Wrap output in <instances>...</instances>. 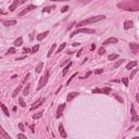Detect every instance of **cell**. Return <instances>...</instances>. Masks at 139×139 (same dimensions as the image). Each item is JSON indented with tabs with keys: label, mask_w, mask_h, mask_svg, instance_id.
Listing matches in <instances>:
<instances>
[{
	"label": "cell",
	"mask_w": 139,
	"mask_h": 139,
	"mask_svg": "<svg viewBox=\"0 0 139 139\" xmlns=\"http://www.w3.org/2000/svg\"><path fill=\"white\" fill-rule=\"evenodd\" d=\"M105 18L104 15H97V17H89L87 20H84L82 22L77 23V27L78 26H85V25H88V24H92V23H96V22H99V21L103 20Z\"/></svg>",
	"instance_id": "6da1fadb"
},
{
	"label": "cell",
	"mask_w": 139,
	"mask_h": 139,
	"mask_svg": "<svg viewBox=\"0 0 139 139\" xmlns=\"http://www.w3.org/2000/svg\"><path fill=\"white\" fill-rule=\"evenodd\" d=\"M48 79H49V71H46L45 75L41 76L40 79H39V83H38V87H37V89L40 90L43 87L46 86V84H47Z\"/></svg>",
	"instance_id": "7a4b0ae2"
},
{
	"label": "cell",
	"mask_w": 139,
	"mask_h": 139,
	"mask_svg": "<svg viewBox=\"0 0 139 139\" xmlns=\"http://www.w3.org/2000/svg\"><path fill=\"white\" fill-rule=\"evenodd\" d=\"M82 33H84V34H94V33H96V31L95 29H90V28H77L75 32H73L71 35H70V37H74L75 35H77V34H82Z\"/></svg>",
	"instance_id": "3957f363"
},
{
	"label": "cell",
	"mask_w": 139,
	"mask_h": 139,
	"mask_svg": "<svg viewBox=\"0 0 139 139\" xmlns=\"http://www.w3.org/2000/svg\"><path fill=\"white\" fill-rule=\"evenodd\" d=\"M111 88L110 87H104V88H101V89H92L91 92L92 94H104V95H109L111 92Z\"/></svg>",
	"instance_id": "277c9868"
},
{
	"label": "cell",
	"mask_w": 139,
	"mask_h": 139,
	"mask_svg": "<svg viewBox=\"0 0 139 139\" xmlns=\"http://www.w3.org/2000/svg\"><path fill=\"white\" fill-rule=\"evenodd\" d=\"M45 100H46V99H45V98H39V99H38V100H37V101H36V102H35V103L33 104V105H32V108H31V111H34V110H35V109L39 108V106H40V105H41V104H43V102H45Z\"/></svg>",
	"instance_id": "5b68a950"
},
{
	"label": "cell",
	"mask_w": 139,
	"mask_h": 139,
	"mask_svg": "<svg viewBox=\"0 0 139 139\" xmlns=\"http://www.w3.org/2000/svg\"><path fill=\"white\" fill-rule=\"evenodd\" d=\"M35 8H36V7H35L34 4H29V6L27 7L26 9H24V10H23V11H21V12L18 13V17H23V15H25V14H26L27 12H29V11L34 10Z\"/></svg>",
	"instance_id": "8992f818"
},
{
	"label": "cell",
	"mask_w": 139,
	"mask_h": 139,
	"mask_svg": "<svg viewBox=\"0 0 139 139\" xmlns=\"http://www.w3.org/2000/svg\"><path fill=\"white\" fill-rule=\"evenodd\" d=\"M65 109V104L64 103H62L61 105H59L58 106V110H57V115H55V117L57 119H59V117H61L62 116V114H63V110Z\"/></svg>",
	"instance_id": "52a82bcc"
},
{
	"label": "cell",
	"mask_w": 139,
	"mask_h": 139,
	"mask_svg": "<svg viewBox=\"0 0 139 139\" xmlns=\"http://www.w3.org/2000/svg\"><path fill=\"white\" fill-rule=\"evenodd\" d=\"M0 136H1L2 139H12L9 136V134L3 129V127H2L1 125H0Z\"/></svg>",
	"instance_id": "ba28073f"
},
{
	"label": "cell",
	"mask_w": 139,
	"mask_h": 139,
	"mask_svg": "<svg viewBox=\"0 0 139 139\" xmlns=\"http://www.w3.org/2000/svg\"><path fill=\"white\" fill-rule=\"evenodd\" d=\"M117 38H115V37H110V38H108L106 40H104V45H110V43H117Z\"/></svg>",
	"instance_id": "9c48e42d"
},
{
	"label": "cell",
	"mask_w": 139,
	"mask_h": 139,
	"mask_svg": "<svg viewBox=\"0 0 139 139\" xmlns=\"http://www.w3.org/2000/svg\"><path fill=\"white\" fill-rule=\"evenodd\" d=\"M78 96V92H76V91H73V92H70V94L68 95V97H66V100L68 101H72L75 97H77Z\"/></svg>",
	"instance_id": "30bf717a"
},
{
	"label": "cell",
	"mask_w": 139,
	"mask_h": 139,
	"mask_svg": "<svg viewBox=\"0 0 139 139\" xmlns=\"http://www.w3.org/2000/svg\"><path fill=\"white\" fill-rule=\"evenodd\" d=\"M24 82H25V80H24V79H23V80H22V82H21L20 86H18V87L17 88V89H15V90H14V91H13V94H12V97H17V94H18V92H20V91H21V89H22V87H23V84H24Z\"/></svg>",
	"instance_id": "8fae6325"
},
{
	"label": "cell",
	"mask_w": 139,
	"mask_h": 139,
	"mask_svg": "<svg viewBox=\"0 0 139 139\" xmlns=\"http://www.w3.org/2000/svg\"><path fill=\"white\" fill-rule=\"evenodd\" d=\"M134 26V22L133 21H125L124 22V29H129Z\"/></svg>",
	"instance_id": "7c38bea8"
},
{
	"label": "cell",
	"mask_w": 139,
	"mask_h": 139,
	"mask_svg": "<svg viewBox=\"0 0 139 139\" xmlns=\"http://www.w3.org/2000/svg\"><path fill=\"white\" fill-rule=\"evenodd\" d=\"M59 133H60V135H61V137L62 138H66V133H65V130H64V127H63V125L62 124H60V126H59Z\"/></svg>",
	"instance_id": "4fadbf2b"
},
{
	"label": "cell",
	"mask_w": 139,
	"mask_h": 139,
	"mask_svg": "<svg viewBox=\"0 0 139 139\" xmlns=\"http://www.w3.org/2000/svg\"><path fill=\"white\" fill-rule=\"evenodd\" d=\"M22 2H23V1H22ZM22 2H18L17 0H14V1H13V3L11 4L10 7H9V9H10L11 12H12V11H14L15 9H17V7L18 6V3H22Z\"/></svg>",
	"instance_id": "5bb4252c"
},
{
	"label": "cell",
	"mask_w": 139,
	"mask_h": 139,
	"mask_svg": "<svg viewBox=\"0 0 139 139\" xmlns=\"http://www.w3.org/2000/svg\"><path fill=\"white\" fill-rule=\"evenodd\" d=\"M17 24L15 20H9V21H3V25L4 26H12V25Z\"/></svg>",
	"instance_id": "9a60e30c"
},
{
	"label": "cell",
	"mask_w": 139,
	"mask_h": 139,
	"mask_svg": "<svg viewBox=\"0 0 139 139\" xmlns=\"http://www.w3.org/2000/svg\"><path fill=\"white\" fill-rule=\"evenodd\" d=\"M129 47H130V49L133 50L134 53H137L138 52V50H139V45H138V43H130V45H129Z\"/></svg>",
	"instance_id": "2e32d148"
},
{
	"label": "cell",
	"mask_w": 139,
	"mask_h": 139,
	"mask_svg": "<svg viewBox=\"0 0 139 139\" xmlns=\"http://www.w3.org/2000/svg\"><path fill=\"white\" fill-rule=\"evenodd\" d=\"M0 108H1L2 109V111H3V113H4V114H6L7 115V116H10V113H9V111H8V109H7V106L6 105H4V104L3 103H0Z\"/></svg>",
	"instance_id": "e0dca14e"
},
{
	"label": "cell",
	"mask_w": 139,
	"mask_h": 139,
	"mask_svg": "<svg viewBox=\"0 0 139 139\" xmlns=\"http://www.w3.org/2000/svg\"><path fill=\"white\" fill-rule=\"evenodd\" d=\"M136 65H137V61H131L126 65V70H131L133 68H135Z\"/></svg>",
	"instance_id": "ac0fdd59"
},
{
	"label": "cell",
	"mask_w": 139,
	"mask_h": 139,
	"mask_svg": "<svg viewBox=\"0 0 139 139\" xmlns=\"http://www.w3.org/2000/svg\"><path fill=\"white\" fill-rule=\"evenodd\" d=\"M48 34H49V32H48V31H46L45 33H41V34H39L38 36H37V40H39V41H40V40H43V39L45 38V37L47 36Z\"/></svg>",
	"instance_id": "d6986e66"
},
{
	"label": "cell",
	"mask_w": 139,
	"mask_h": 139,
	"mask_svg": "<svg viewBox=\"0 0 139 139\" xmlns=\"http://www.w3.org/2000/svg\"><path fill=\"white\" fill-rule=\"evenodd\" d=\"M22 43H23V38L18 37L17 40L14 41V47H20V46H22Z\"/></svg>",
	"instance_id": "ffe728a7"
},
{
	"label": "cell",
	"mask_w": 139,
	"mask_h": 139,
	"mask_svg": "<svg viewBox=\"0 0 139 139\" xmlns=\"http://www.w3.org/2000/svg\"><path fill=\"white\" fill-rule=\"evenodd\" d=\"M29 88H31V84H27L26 86H25L24 91H23V95H24V96H27V95L29 94Z\"/></svg>",
	"instance_id": "44dd1931"
},
{
	"label": "cell",
	"mask_w": 139,
	"mask_h": 139,
	"mask_svg": "<svg viewBox=\"0 0 139 139\" xmlns=\"http://www.w3.org/2000/svg\"><path fill=\"white\" fill-rule=\"evenodd\" d=\"M43 62H40V63L37 65V68H36V72L37 73H40L41 72V70H43Z\"/></svg>",
	"instance_id": "7402d4cb"
},
{
	"label": "cell",
	"mask_w": 139,
	"mask_h": 139,
	"mask_svg": "<svg viewBox=\"0 0 139 139\" xmlns=\"http://www.w3.org/2000/svg\"><path fill=\"white\" fill-rule=\"evenodd\" d=\"M72 64H73V63H72V62H70V63L68 64V65H66L65 68H64V70H63V76L65 75V74L69 72V70H70V68H71V65H72Z\"/></svg>",
	"instance_id": "603a6c76"
},
{
	"label": "cell",
	"mask_w": 139,
	"mask_h": 139,
	"mask_svg": "<svg viewBox=\"0 0 139 139\" xmlns=\"http://www.w3.org/2000/svg\"><path fill=\"white\" fill-rule=\"evenodd\" d=\"M55 47H57V45H55V43H53V45H52V47H51V48H50L49 52H48V54H47V57H48V58H49V57H50V55H51V54H52V52H53V51H54Z\"/></svg>",
	"instance_id": "cb8c5ba5"
},
{
	"label": "cell",
	"mask_w": 139,
	"mask_h": 139,
	"mask_svg": "<svg viewBox=\"0 0 139 139\" xmlns=\"http://www.w3.org/2000/svg\"><path fill=\"white\" fill-rule=\"evenodd\" d=\"M41 116H43V112H38L33 115V120H38V119H40Z\"/></svg>",
	"instance_id": "d4e9b609"
},
{
	"label": "cell",
	"mask_w": 139,
	"mask_h": 139,
	"mask_svg": "<svg viewBox=\"0 0 139 139\" xmlns=\"http://www.w3.org/2000/svg\"><path fill=\"white\" fill-rule=\"evenodd\" d=\"M65 46H66V43H63L61 46H60L59 48H58V50H57V52H55V53H58V52H61L62 50H63L64 48H65Z\"/></svg>",
	"instance_id": "484cf974"
},
{
	"label": "cell",
	"mask_w": 139,
	"mask_h": 139,
	"mask_svg": "<svg viewBox=\"0 0 139 139\" xmlns=\"http://www.w3.org/2000/svg\"><path fill=\"white\" fill-rule=\"evenodd\" d=\"M116 58H119V54H110L108 57V59L110 60V61H113V60H115Z\"/></svg>",
	"instance_id": "4316f807"
},
{
	"label": "cell",
	"mask_w": 139,
	"mask_h": 139,
	"mask_svg": "<svg viewBox=\"0 0 139 139\" xmlns=\"http://www.w3.org/2000/svg\"><path fill=\"white\" fill-rule=\"evenodd\" d=\"M18 102H20L21 106H23V108H25V106H26V103H25V101L23 100L22 97H20V98H18Z\"/></svg>",
	"instance_id": "83f0119b"
},
{
	"label": "cell",
	"mask_w": 139,
	"mask_h": 139,
	"mask_svg": "<svg viewBox=\"0 0 139 139\" xmlns=\"http://www.w3.org/2000/svg\"><path fill=\"white\" fill-rule=\"evenodd\" d=\"M124 61H125V60H121V61L116 62V63H115L114 65H113V69H114V70H115V69H117V68H119V66H120V65H121V64L123 63V62H124Z\"/></svg>",
	"instance_id": "f1b7e54d"
},
{
	"label": "cell",
	"mask_w": 139,
	"mask_h": 139,
	"mask_svg": "<svg viewBox=\"0 0 139 139\" xmlns=\"http://www.w3.org/2000/svg\"><path fill=\"white\" fill-rule=\"evenodd\" d=\"M98 53H99V55H103L104 53H105V49H104V47H101L100 49L98 50Z\"/></svg>",
	"instance_id": "f546056e"
},
{
	"label": "cell",
	"mask_w": 139,
	"mask_h": 139,
	"mask_svg": "<svg viewBox=\"0 0 139 139\" xmlns=\"http://www.w3.org/2000/svg\"><path fill=\"white\" fill-rule=\"evenodd\" d=\"M52 9H54V7H47V8L43 9V12H50Z\"/></svg>",
	"instance_id": "4dcf8cb0"
},
{
	"label": "cell",
	"mask_w": 139,
	"mask_h": 139,
	"mask_svg": "<svg viewBox=\"0 0 139 139\" xmlns=\"http://www.w3.org/2000/svg\"><path fill=\"white\" fill-rule=\"evenodd\" d=\"M14 52H15V48L12 47V48H9V50H8V52H7V54H12V53H14Z\"/></svg>",
	"instance_id": "1f68e13d"
},
{
	"label": "cell",
	"mask_w": 139,
	"mask_h": 139,
	"mask_svg": "<svg viewBox=\"0 0 139 139\" xmlns=\"http://www.w3.org/2000/svg\"><path fill=\"white\" fill-rule=\"evenodd\" d=\"M39 50V45H36V46H34L33 48H32V52L35 53V52H37Z\"/></svg>",
	"instance_id": "d6a6232c"
},
{
	"label": "cell",
	"mask_w": 139,
	"mask_h": 139,
	"mask_svg": "<svg viewBox=\"0 0 139 139\" xmlns=\"http://www.w3.org/2000/svg\"><path fill=\"white\" fill-rule=\"evenodd\" d=\"M122 82H123V84L125 85V86H128V78L127 77H124V78H122Z\"/></svg>",
	"instance_id": "836d02e7"
},
{
	"label": "cell",
	"mask_w": 139,
	"mask_h": 139,
	"mask_svg": "<svg viewBox=\"0 0 139 139\" xmlns=\"http://www.w3.org/2000/svg\"><path fill=\"white\" fill-rule=\"evenodd\" d=\"M130 114L131 115H136V111H135V106H134V104H131V106H130Z\"/></svg>",
	"instance_id": "e575fe53"
},
{
	"label": "cell",
	"mask_w": 139,
	"mask_h": 139,
	"mask_svg": "<svg viewBox=\"0 0 139 139\" xmlns=\"http://www.w3.org/2000/svg\"><path fill=\"white\" fill-rule=\"evenodd\" d=\"M17 138H18V139H27V137H26V136H25L23 133L17 134Z\"/></svg>",
	"instance_id": "d590c367"
},
{
	"label": "cell",
	"mask_w": 139,
	"mask_h": 139,
	"mask_svg": "<svg viewBox=\"0 0 139 139\" xmlns=\"http://www.w3.org/2000/svg\"><path fill=\"white\" fill-rule=\"evenodd\" d=\"M137 72H138V70H134V71L131 72V74H130V79H131V78H134V76L137 74Z\"/></svg>",
	"instance_id": "8d00e7d4"
},
{
	"label": "cell",
	"mask_w": 139,
	"mask_h": 139,
	"mask_svg": "<svg viewBox=\"0 0 139 139\" xmlns=\"http://www.w3.org/2000/svg\"><path fill=\"white\" fill-rule=\"evenodd\" d=\"M18 128H20L21 131H24L25 130V129H24V125H23L22 123H20V124H18Z\"/></svg>",
	"instance_id": "74e56055"
},
{
	"label": "cell",
	"mask_w": 139,
	"mask_h": 139,
	"mask_svg": "<svg viewBox=\"0 0 139 139\" xmlns=\"http://www.w3.org/2000/svg\"><path fill=\"white\" fill-rule=\"evenodd\" d=\"M138 120H139L138 115H133V119H131V121H133V122H137Z\"/></svg>",
	"instance_id": "f35d334b"
},
{
	"label": "cell",
	"mask_w": 139,
	"mask_h": 139,
	"mask_svg": "<svg viewBox=\"0 0 139 139\" xmlns=\"http://www.w3.org/2000/svg\"><path fill=\"white\" fill-rule=\"evenodd\" d=\"M76 75H77V73L73 74V75H72V77H71V78H70V79L68 80V82H66V84H68V85H70V82H71V80H72V79H73V78H74V77H75V76H76Z\"/></svg>",
	"instance_id": "ab89813d"
},
{
	"label": "cell",
	"mask_w": 139,
	"mask_h": 139,
	"mask_svg": "<svg viewBox=\"0 0 139 139\" xmlns=\"http://www.w3.org/2000/svg\"><path fill=\"white\" fill-rule=\"evenodd\" d=\"M68 10H69V6H65V7H63V8H62L61 12H66Z\"/></svg>",
	"instance_id": "60d3db41"
},
{
	"label": "cell",
	"mask_w": 139,
	"mask_h": 139,
	"mask_svg": "<svg viewBox=\"0 0 139 139\" xmlns=\"http://www.w3.org/2000/svg\"><path fill=\"white\" fill-rule=\"evenodd\" d=\"M103 72V70H101V69H98V70H96V71H95V73L96 74H101Z\"/></svg>",
	"instance_id": "b9f144b4"
},
{
	"label": "cell",
	"mask_w": 139,
	"mask_h": 139,
	"mask_svg": "<svg viewBox=\"0 0 139 139\" xmlns=\"http://www.w3.org/2000/svg\"><path fill=\"white\" fill-rule=\"evenodd\" d=\"M90 74H91V72H88V73H87L86 75L84 76V77H80V78H82V79H84V78H87V77H89V76H90Z\"/></svg>",
	"instance_id": "7bdbcfd3"
},
{
	"label": "cell",
	"mask_w": 139,
	"mask_h": 139,
	"mask_svg": "<svg viewBox=\"0 0 139 139\" xmlns=\"http://www.w3.org/2000/svg\"><path fill=\"white\" fill-rule=\"evenodd\" d=\"M82 51H83V49H80L79 51L76 53V57H77V58H78V57H80V54H82Z\"/></svg>",
	"instance_id": "ee69618b"
},
{
	"label": "cell",
	"mask_w": 139,
	"mask_h": 139,
	"mask_svg": "<svg viewBox=\"0 0 139 139\" xmlns=\"http://www.w3.org/2000/svg\"><path fill=\"white\" fill-rule=\"evenodd\" d=\"M29 51H32V49H29V48H25L24 49V52H29Z\"/></svg>",
	"instance_id": "f6af8a7d"
},
{
	"label": "cell",
	"mask_w": 139,
	"mask_h": 139,
	"mask_svg": "<svg viewBox=\"0 0 139 139\" xmlns=\"http://www.w3.org/2000/svg\"><path fill=\"white\" fill-rule=\"evenodd\" d=\"M79 45H80L79 43H73V46H74V47H77V46H79Z\"/></svg>",
	"instance_id": "bcb514c9"
},
{
	"label": "cell",
	"mask_w": 139,
	"mask_h": 139,
	"mask_svg": "<svg viewBox=\"0 0 139 139\" xmlns=\"http://www.w3.org/2000/svg\"><path fill=\"white\" fill-rule=\"evenodd\" d=\"M95 47H96V45H95V43H92V45H91V47H90V49H91V50H94V49H95Z\"/></svg>",
	"instance_id": "7dc6e473"
},
{
	"label": "cell",
	"mask_w": 139,
	"mask_h": 139,
	"mask_svg": "<svg viewBox=\"0 0 139 139\" xmlns=\"http://www.w3.org/2000/svg\"><path fill=\"white\" fill-rule=\"evenodd\" d=\"M31 129H32V131H35L34 130V125H31Z\"/></svg>",
	"instance_id": "c3c4849f"
},
{
	"label": "cell",
	"mask_w": 139,
	"mask_h": 139,
	"mask_svg": "<svg viewBox=\"0 0 139 139\" xmlns=\"http://www.w3.org/2000/svg\"><path fill=\"white\" fill-rule=\"evenodd\" d=\"M136 100H137L138 102H139V95H137V96H136Z\"/></svg>",
	"instance_id": "681fc988"
},
{
	"label": "cell",
	"mask_w": 139,
	"mask_h": 139,
	"mask_svg": "<svg viewBox=\"0 0 139 139\" xmlns=\"http://www.w3.org/2000/svg\"><path fill=\"white\" fill-rule=\"evenodd\" d=\"M133 139H139V138H138V137H134Z\"/></svg>",
	"instance_id": "f907efd6"
},
{
	"label": "cell",
	"mask_w": 139,
	"mask_h": 139,
	"mask_svg": "<svg viewBox=\"0 0 139 139\" xmlns=\"http://www.w3.org/2000/svg\"><path fill=\"white\" fill-rule=\"evenodd\" d=\"M0 13H3V12H2V11H1V10H0Z\"/></svg>",
	"instance_id": "816d5d0a"
},
{
	"label": "cell",
	"mask_w": 139,
	"mask_h": 139,
	"mask_svg": "<svg viewBox=\"0 0 139 139\" xmlns=\"http://www.w3.org/2000/svg\"><path fill=\"white\" fill-rule=\"evenodd\" d=\"M0 59H1V57H0Z\"/></svg>",
	"instance_id": "f5cc1de1"
}]
</instances>
